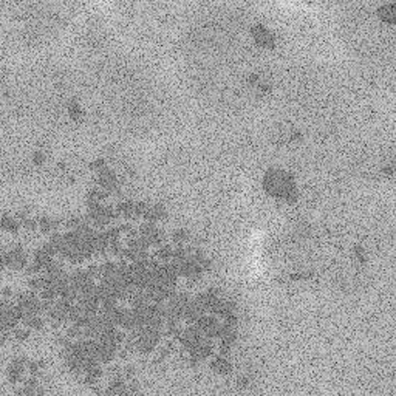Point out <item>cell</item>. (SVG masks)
Returning a JSON list of instances; mask_svg holds the SVG:
<instances>
[{"label":"cell","instance_id":"5b68a950","mask_svg":"<svg viewBox=\"0 0 396 396\" xmlns=\"http://www.w3.org/2000/svg\"><path fill=\"white\" fill-rule=\"evenodd\" d=\"M251 89L260 95V96H266L273 92V79L269 76H266L265 73H257L251 77Z\"/></svg>","mask_w":396,"mask_h":396},{"label":"cell","instance_id":"6da1fadb","mask_svg":"<svg viewBox=\"0 0 396 396\" xmlns=\"http://www.w3.org/2000/svg\"><path fill=\"white\" fill-rule=\"evenodd\" d=\"M262 186L265 194L276 201L293 203L299 198V184L296 177L286 169L273 168L265 172Z\"/></svg>","mask_w":396,"mask_h":396},{"label":"cell","instance_id":"3957f363","mask_svg":"<svg viewBox=\"0 0 396 396\" xmlns=\"http://www.w3.org/2000/svg\"><path fill=\"white\" fill-rule=\"evenodd\" d=\"M251 34H253V39H254V42L263 48V50H274L277 47V36L276 33L268 28L266 25H256L253 30H251Z\"/></svg>","mask_w":396,"mask_h":396},{"label":"cell","instance_id":"277c9868","mask_svg":"<svg viewBox=\"0 0 396 396\" xmlns=\"http://www.w3.org/2000/svg\"><path fill=\"white\" fill-rule=\"evenodd\" d=\"M376 19L378 22L385 27H396V0H387L376 8Z\"/></svg>","mask_w":396,"mask_h":396},{"label":"cell","instance_id":"7a4b0ae2","mask_svg":"<svg viewBox=\"0 0 396 396\" xmlns=\"http://www.w3.org/2000/svg\"><path fill=\"white\" fill-rule=\"evenodd\" d=\"M276 144L279 145H285V147H293V145H297L303 135H302V130L294 126V124L291 122H285V124H280L274 129V135H273Z\"/></svg>","mask_w":396,"mask_h":396},{"label":"cell","instance_id":"8992f818","mask_svg":"<svg viewBox=\"0 0 396 396\" xmlns=\"http://www.w3.org/2000/svg\"><path fill=\"white\" fill-rule=\"evenodd\" d=\"M388 155L390 156H387L385 161L381 166V171H382V175H385L388 178H393L396 175V152L388 153Z\"/></svg>","mask_w":396,"mask_h":396}]
</instances>
